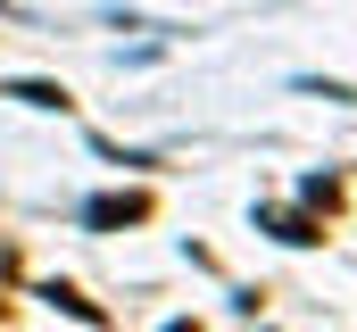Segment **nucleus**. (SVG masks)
I'll use <instances>...</instances> for the list:
<instances>
[{
    "instance_id": "nucleus-2",
    "label": "nucleus",
    "mask_w": 357,
    "mask_h": 332,
    "mask_svg": "<svg viewBox=\"0 0 357 332\" xmlns=\"http://www.w3.org/2000/svg\"><path fill=\"white\" fill-rule=\"evenodd\" d=\"M42 299H50V308H67V316H75V324H100V308H91L84 291H67V282H50V291H42Z\"/></svg>"
},
{
    "instance_id": "nucleus-4",
    "label": "nucleus",
    "mask_w": 357,
    "mask_h": 332,
    "mask_svg": "<svg viewBox=\"0 0 357 332\" xmlns=\"http://www.w3.org/2000/svg\"><path fill=\"white\" fill-rule=\"evenodd\" d=\"M17 100H33V108H67V91H59V83H17Z\"/></svg>"
},
{
    "instance_id": "nucleus-3",
    "label": "nucleus",
    "mask_w": 357,
    "mask_h": 332,
    "mask_svg": "<svg viewBox=\"0 0 357 332\" xmlns=\"http://www.w3.org/2000/svg\"><path fill=\"white\" fill-rule=\"evenodd\" d=\"M266 225H274V233H282V241H299V249H307V241H324V233H316L307 216H266Z\"/></svg>"
},
{
    "instance_id": "nucleus-1",
    "label": "nucleus",
    "mask_w": 357,
    "mask_h": 332,
    "mask_svg": "<svg viewBox=\"0 0 357 332\" xmlns=\"http://www.w3.org/2000/svg\"><path fill=\"white\" fill-rule=\"evenodd\" d=\"M142 216H150L142 191H108V199H91V208H84V225H142Z\"/></svg>"
}]
</instances>
